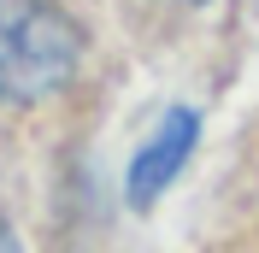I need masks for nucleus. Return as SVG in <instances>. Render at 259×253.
<instances>
[{
    "label": "nucleus",
    "instance_id": "7ed1b4c3",
    "mask_svg": "<svg viewBox=\"0 0 259 253\" xmlns=\"http://www.w3.org/2000/svg\"><path fill=\"white\" fill-rule=\"evenodd\" d=\"M0 253H12V247H6V224H0Z\"/></svg>",
    "mask_w": 259,
    "mask_h": 253
},
{
    "label": "nucleus",
    "instance_id": "f03ea898",
    "mask_svg": "<svg viewBox=\"0 0 259 253\" xmlns=\"http://www.w3.org/2000/svg\"><path fill=\"white\" fill-rule=\"evenodd\" d=\"M194 136H200V118L189 106H171L159 118V130L136 147L130 159V206H153L165 189H171V177L183 171V159L194 153Z\"/></svg>",
    "mask_w": 259,
    "mask_h": 253
},
{
    "label": "nucleus",
    "instance_id": "f257e3e1",
    "mask_svg": "<svg viewBox=\"0 0 259 253\" xmlns=\"http://www.w3.org/2000/svg\"><path fill=\"white\" fill-rule=\"evenodd\" d=\"M82 30L53 0H0V100H48L77 77Z\"/></svg>",
    "mask_w": 259,
    "mask_h": 253
}]
</instances>
